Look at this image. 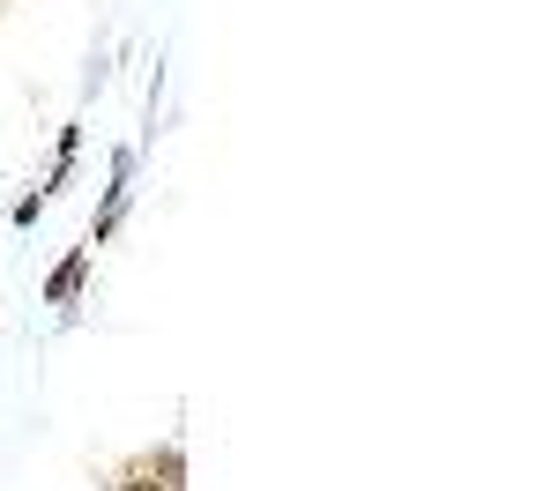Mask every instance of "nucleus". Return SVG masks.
<instances>
[{"label": "nucleus", "instance_id": "obj_1", "mask_svg": "<svg viewBox=\"0 0 558 491\" xmlns=\"http://www.w3.org/2000/svg\"><path fill=\"white\" fill-rule=\"evenodd\" d=\"M83 275H89V254H68V261L45 275V306H68V298L83 291Z\"/></svg>", "mask_w": 558, "mask_h": 491}]
</instances>
